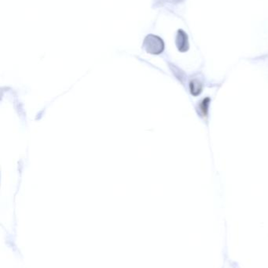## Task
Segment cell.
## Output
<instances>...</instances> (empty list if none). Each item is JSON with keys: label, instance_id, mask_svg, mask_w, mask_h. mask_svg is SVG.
<instances>
[{"label": "cell", "instance_id": "obj_1", "mask_svg": "<svg viewBox=\"0 0 268 268\" xmlns=\"http://www.w3.org/2000/svg\"><path fill=\"white\" fill-rule=\"evenodd\" d=\"M146 50L150 54H160L164 50V42L157 36H149L145 40Z\"/></svg>", "mask_w": 268, "mask_h": 268}, {"label": "cell", "instance_id": "obj_4", "mask_svg": "<svg viewBox=\"0 0 268 268\" xmlns=\"http://www.w3.org/2000/svg\"><path fill=\"white\" fill-rule=\"evenodd\" d=\"M208 103H209V99L207 98V99L203 101L201 105V110L202 111L204 115H206L207 111H208Z\"/></svg>", "mask_w": 268, "mask_h": 268}, {"label": "cell", "instance_id": "obj_2", "mask_svg": "<svg viewBox=\"0 0 268 268\" xmlns=\"http://www.w3.org/2000/svg\"><path fill=\"white\" fill-rule=\"evenodd\" d=\"M177 46H178L179 50L180 51H186L188 49V42H187L186 35L182 32V30L179 32L178 37H177Z\"/></svg>", "mask_w": 268, "mask_h": 268}, {"label": "cell", "instance_id": "obj_3", "mask_svg": "<svg viewBox=\"0 0 268 268\" xmlns=\"http://www.w3.org/2000/svg\"><path fill=\"white\" fill-rule=\"evenodd\" d=\"M190 89H191V94L196 96L201 92L202 86L199 82L193 81L190 82Z\"/></svg>", "mask_w": 268, "mask_h": 268}]
</instances>
